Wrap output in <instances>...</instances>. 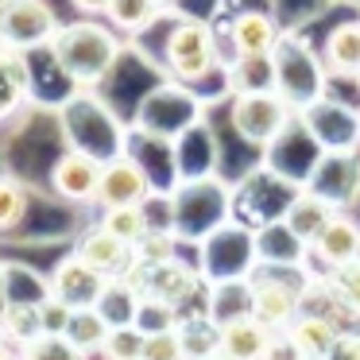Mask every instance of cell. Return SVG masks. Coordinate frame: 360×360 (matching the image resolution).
Returning a JSON list of instances; mask_svg holds the SVG:
<instances>
[{"label":"cell","instance_id":"cell-1","mask_svg":"<svg viewBox=\"0 0 360 360\" xmlns=\"http://www.w3.org/2000/svg\"><path fill=\"white\" fill-rule=\"evenodd\" d=\"M120 43L117 27L101 24V20H74L63 24V32L51 43V58H55L58 74L78 89H94L112 74V66L120 63Z\"/></svg>","mask_w":360,"mask_h":360},{"label":"cell","instance_id":"cell-2","mask_svg":"<svg viewBox=\"0 0 360 360\" xmlns=\"http://www.w3.org/2000/svg\"><path fill=\"white\" fill-rule=\"evenodd\" d=\"M271 66H275V94L287 97V105L295 112L310 109L314 101L329 94V70L326 58L302 39V35L283 32L279 47L271 51Z\"/></svg>","mask_w":360,"mask_h":360},{"label":"cell","instance_id":"cell-3","mask_svg":"<svg viewBox=\"0 0 360 360\" xmlns=\"http://www.w3.org/2000/svg\"><path fill=\"white\" fill-rule=\"evenodd\" d=\"M63 136L66 148L86 151L101 163L124 155V128L94 94H74L63 105Z\"/></svg>","mask_w":360,"mask_h":360},{"label":"cell","instance_id":"cell-4","mask_svg":"<svg viewBox=\"0 0 360 360\" xmlns=\"http://www.w3.org/2000/svg\"><path fill=\"white\" fill-rule=\"evenodd\" d=\"M229 120H233V132L244 143H252V148H271L275 140L287 136L290 124H298V112L275 89H256V94H233Z\"/></svg>","mask_w":360,"mask_h":360},{"label":"cell","instance_id":"cell-5","mask_svg":"<svg viewBox=\"0 0 360 360\" xmlns=\"http://www.w3.org/2000/svg\"><path fill=\"white\" fill-rule=\"evenodd\" d=\"M298 128L302 136L318 148V155H345V151H360V109L345 105L341 97L326 94L314 101L310 109L298 112Z\"/></svg>","mask_w":360,"mask_h":360},{"label":"cell","instance_id":"cell-6","mask_svg":"<svg viewBox=\"0 0 360 360\" xmlns=\"http://www.w3.org/2000/svg\"><path fill=\"white\" fill-rule=\"evenodd\" d=\"M221 66L217 55V35L205 20H179L167 35V74L182 86L210 78Z\"/></svg>","mask_w":360,"mask_h":360},{"label":"cell","instance_id":"cell-7","mask_svg":"<svg viewBox=\"0 0 360 360\" xmlns=\"http://www.w3.org/2000/svg\"><path fill=\"white\" fill-rule=\"evenodd\" d=\"M63 32L55 8L47 0H0V47L8 51H39L55 43V35Z\"/></svg>","mask_w":360,"mask_h":360},{"label":"cell","instance_id":"cell-8","mask_svg":"<svg viewBox=\"0 0 360 360\" xmlns=\"http://www.w3.org/2000/svg\"><path fill=\"white\" fill-rule=\"evenodd\" d=\"M302 295H306L302 283L295 287V283L279 279V271L264 267V275H252L248 279V314L256 321H264L267 329L283 333L302 314Z\"/></svg>","mask_w":360,"mask_h":360},{"label":"cell","instance_id":"cell-9","mask_svg":"<svg viewBox=\"0 0 360 360\" xmlns=\"http://www.w3.org/2000/svg\"><path fill=\"white\" fill-rule=\"evenodd\" d=\"M306 190L321 194L329 205L337 210H349L360 198V151H345V155H318L314 167L302 179Z\"/></svg>","mask_w":360,"mask_h":360},{"label":"cell","instance_id":"cell-10","mask_svg":"<svg viewBox=\"0 0 360 360\" xmlns=\"http://www.w3.org/2000/svg\"><path fill=\"white\" fill-rule=\"evenodd\" d=\"M155 194V182H151V171L140 163L136 155H117L105 163L101 174V194H97V205L101 210H120V205H143Z\"/></svg>","mask_w":360,"mask_h":360},{"label":"cell","instance_id":"cell-11","mask_svg":"<svg viewBox=\"0 0 360 360\" xmlns=\"http://www.w3.org/2000/svg\"><path fill=\"white\" fill-rule=\"evenodd\" d=\"M101 174H105L101 159L66 148L63 155L55 159V167H51V190H55L63 202L86 205V202H97V194H101Z\"/></svg>","mask_w":360,"mask_h":360},{"label":"cell","instance_id":"cell-12","mask_svg":"<svg viewBox=\"0 0 360 360\" xmlns=\"http://www.w3.org/2000/svg\"><path fill=\"white\" fill-rule=\"evenodd\" d=\"M306 256H310V244H306L283 217H271V221H264V225H256V259H259V267H271V271H298Z\"/></svg>","mask_w":360,"mask_h":360},{"label":"cell","instance_id":"cell-13","mask_svg":"<svg viewBox=\"0 0 360 360\" xmlns=\"http://www.w3.org/2000/svg\"><path fill=\"white\" fill-rule=\"evenodd\" d=\"M229 39H233L236 58H271V51L279 47L283 32L275 24V16H267L259 8H244L229 24Z\"/></svg>","mask_w":360,"mask_h":360},{"label":"cell","instance_id":"cell-14","mask_svg":"<svg viewBox=\"0 0 360 360\" xmlns=\"http://www.w3.org/2000/svg\"><path fill=\"white\" fill-rule=\"evenodd\" d=\"M105 287V275L94 271L78 252H70L66 259H58V267L51 271V290H55L63 302H70L74 310H86V306L97 302Z\"/></svg>","mask_w":360,"mask_h":360},{"label":"cell","instance_id":"cell-15","mask_svg":"<svg viewBox=\"0 0 360 360\" xmlns=\"http://www.w3.org/2000/svg\"><path fill=\"white\" fill-rule=\"evenodd\" d=\"M271 337H275V329H267L264 321H256L252 314L217 321V349L225 352L229 360H259L264 349L271 345Z\"/></svg>","mask_w":360,"mask_h":360},{"label":"cell","instance_id":"cell-16","mask_svg":"<svg viewBox=\"0 0 360 360\" xmlns=\"http://www.w3.org/2000/svg\"><path fill=\"white\" fill-rule=\"evenodd\" d=\"M74 252H78V256L86 259L94 271H101L105 279H117V275H124L128 267H132V259H136L132 244H124L120 236L105 233L101 225L89 229V233L78 240V248H74Z\"/></svg>","mask_w":360,"mask_h":360},{"label":"cell","instance_id":"cell-17","mask_svg":"<svg viewBox=\"0 0 360 360\" xmlns=\"http://www.w3.org/2000/svg\"><path fill=\"white\" fill-rule=\"evenodd\" d=\"M337 205H329L321 194H314V190L298 186L295 194L287 198V210H283V221H287L290 229H295L298 236H302L306 244H314L321 236V229L329 225V221L337 217Z\"/></svg>","mask_w":360,"mask_h":360},{"label":"cell","instance_id":"cell-18","mask_svg":"<svg viewBox=\"0 0 360 360\" xmlns=\"http://www.w3.org/2000/svg\"><path fill=\"white\" fill-rule=\"evenodd\" d=\"M321 58H326L329 78H360V20H345L321 43Z\"/></svg>","mask_w":360,"mask_h":360},{"label":"cell","instance_id":"cell-19","mask_svg":"<svg viewBox=\"0 0 360 360\" xmlns=\"http://www.w3.org/2000/svg\"><path fill=\"white\" fill-rule=\"evenodd\" d=\"M356 248H360V225L349 213H337V217L321 229L318 240L310 244V252L329 267V271L341 267V264H352V259H356Z\"/></svg>","mask_w":360,"mask_h":360},{"label":"cell","instance_id":"cell-20","mask_svg":"<svg viewBox=\"0 0 360 360\" xmlns=\"http://www.w3.org/2000/svg\"><path fill=\"white\" fill-rule=\"evenodd\" d=\"M140 302H143V290L132 287L124 275H117V279H105V287H101V295H97L94 310L109 321V329H120V326H136Z\"/></svg>","mask_w":360,"mask_h":360},{"label":"cell","instance_id":"cell-21","mask_svg":"<svg viewBox=\"0 0 360 360\" xmlns=\"http://www.w3.org/2000/svg\"><path fill=\"white\" fill-rule=\"evenodd\" d=\"M55 295L51 275H39L24 264H4L0 267V306L4 302H24V306H43Z\"/></svg>","mask_w":360,"mask_h":360},{"label":"cell","instance_id":"cell-22","mask_svg":"<svg viewBox=\"0 0 360 360\" xmlns=\"http://www.w3.org/2000/svg\"><path fill=\"white\" fill-rule=\"evenodd\" d=\"M27 97H32V66H27V55L0 47V120L12 117Z\"/></svg>","mask_w":360,"mask_h":360},{"label":"cell","instance_id":"cell-23","mask_svg":"<svg viewBox=\"0 0 360 360\" xmlns=\"http://www.w3.org/2000/svg\"><path fill=\"white\" fill-rule=\"evenodd\" d=\"M287 333H290V341H295L306 356H326V352L333 349V341L341 337V329H337L333 318H326V314L302 310L295 321H290Z\"/></svg>","mask_w":360,"mask_h":360},{"label":"cell","instance_id":"cell-24","mask_svg":"<svg viewBox=\"0 0 360 360\" xmlns=\"http://www.w3.org/2000/svg\"><path fill=\"white\" fill-rule=\"evenodd\" d=\"M39 337H43L39 306H24V302L0 306V341H8L12 349H27V345L39 341Z\"/></svg>","mask_w":360,"mask_h":360},{"label":"cell","instance_id":"cell-25","mask_svg":"<svg viewBox=\"0 0 360 360\" xmlns=\"http://www.w3.org/2000/svg\"><path fill=\"white\" fill-rule=\"evenodd\" d=\"M159 16H163V8H159L155 0H112V8L105 20H109V27H117V32L140 35V32H148Z\"/></svg>","mask_w":360,"mask_h":360},{"label":"cell","instance_id":"cell-26","mask_svg":"<svg viewBox=\"0 0 360 360\" xmlns=\"http://www.w3.org/2000/svg\"><path fill=\"white\" fill-rule=\"evenodd\" d=\"M66 341L78 345L86 356H94V352H101L105 341H109V321H105L101 314L94 310V306H86V310H74L70 329H66Z\"/></svg>","mask_w":360,"mask_h":360},{"label":"cell","instance_id":"cell-27","mask_svg":"<svg viewBox=\"0 0 360 360\" xmlns=\"http://www.w3.org/2000/svg\"><path fill=\"white\" fill-rule=\"evenodd\" d=\"M101 229L136 248V244L151 233V221H148V210H143V205H120V210H105L101 213Z\"/></svg>","mask_w":360,"mask_h":360},{"label":"cell","instance_id":"cell-28","mask_svg":"<svg viewBox=\"0 0 360 360\" xmlns=\"http://www.w3.org/2000/svg\"><path fill=\"white\" fill-rule=\"evenodd\" d=\"M179 326H182V314H179V306L163 302V298H151V295H143V302H140V314H136V329H140L143 337H151V333H167V329H179Z\"/></svg>","mask_w":360,"mask_h":360},{"label":"cell","instance_id":"cell-29","mask_svg":"<svg viewBox=\"0 0 360 360\" xmlns=\"http://www.w3.org/2000/svg\"><path fill=\"white\" fill-rule=\"evenodd\" d=\"M24 213H27L24 182L12 179V174H0V233H12L24 221Z\"/></svg>","mask_w":360,"mask_h":360},{"label":"cell","instance_id":"cell-30","mask_svg":"<svg viewBox=\"0 0 360 360\" xmlns=\"http://www.w3.org/2000/svg\"><path fill=\"white\" fill-rule=\"evenodd\" d=\"M329 290L337 295V302L349 306L352 314H360V259H352V264H341L329 271Z\"/></svg>","mask_w":360,"mask_h":360},{"label":"cell","instance_id":"cell-31","mask_svg":"<svg viewBox=\"0 0 360 360\" xmlns=\"http://www.w3.org/2000/svg\"><path fill=\"white\" fill-rule=\"evenodd\" d=\"M143 341L148 337L140 333L136 326H120L109 329V341H105V360H143Z\"/></svg>","mask_w":360,"mask_h":360},{"label":"cell","instance_id":"cell-32","mask_svg":"<svg viewBox=\"0 0 360 360\" xmlns=\"http://www.w3.org/2000/svg\"><path fill=\"white\" fill-rule=\"evenodd\" d=\"M174 244H179V236H174V233H167V229H151V233L143 236L132 252H136L140 264L159 267V264H167V259H174Z\"/></svg>","mask_w":360,"mask_h":360},{"label":"cell","instance_id":"cell-33","mask_svg":"<svg viewBox=\"0 0 360 360\" xmlns=\"http://www.w3.org/2000/svg\"><path fill=\"white\" fill-rule=\"evenodd\" d=\"M143 360H190L182 326L167 329V333H151L148 341H143Z\"/></svg>","mask_w":360,"mask_h":360},{"label":"cell","instance_id":"cell-34","mask_svg":"<svg viewBox=\"0 0 360 360\" xmlns=\"http://www.w3.org/2000/svg\"><path fill=\"white\" fill-rule=\"evenodd\" d=\"M20 360H89V356L66 337H39L27 349H20Z\"/></svg>","mask_w":360,"mask_h":360},{"label":"cell","instance_id":"cell-35","mask_svg":"<svg viewBox=\"0 0 360 360\" xmlns=\"http://www.w3.org/2000/svg\"><path fill=\"white\" fill-rule=\"evenodd\" d=\"M39 318H43V337H66L70 318H74V306L63 302L58 295H51L47 302L39 306Z\"/></svg>","mask_w":360,"mask_h":360},{"label":"cell","instance_id":"cell-36","mask_svg":"<svg viewBox=\"0 0 360 360\" xmlns=\"http://www.w3.org/2000/svg\"><path fill=\"white\" fill-rule=\"evenodd\" d=\"M259 360H310V356H306V352L298 349L295 341H290L287 329H283V333H275V337H271V345L264 349V356H259Z\"/></svg>","mask_w":360,"mask_h":360},{"label":"cell","instance_id":"cell-37","mask_svg":"<svg viewBox=\"0 0 360 360\" xmlns=\"http://www.w3.org/2000/svg\"><path fill=\"white\" fill-rule=\"evenodd\" d=\"M326 360H360V333H341L326 352Z\"/></svg>","mask_w":360,"mask_h":360},{"label":"cell","instance_id":"cell-38","mask_svg":"<svg viewBox=\"0 0 360 360\" xmlns=\"http://www.w3.org/2000/svg\"><path fill=\"white\" fill-rule=\"evenodd\" d=\"M74 8L82 12L86 20H94V16H109V8H112V0H70Z\"/></svg>","mask_w":360,"mask_h":360},{"label":"cell","instance_id":"cell-39","mask_svg":"<svg viewBox=\"0 0 360 360\" xmlns=\"http://www.w3.org/2000/svg\"><path fill=\"white\" fill-rule=\"evenodd\" d=\"M0 360H20V349H12L8 341H0Z\"/></svg>","mask_w":360,"mask_h":360},{"label":"cell","instance_id":"cell-40","mask_svg":"<svg viewBox=\"0 0 360 360\" xmlns=\"http://www.w3.org/2000/svg\"><path fill=\"white\" fill-rule=\"evenodd\" d=\"M198 360H229V356L221 349H213V352H205V356H198Z\"/></svg>","mask_w":360,"mask_h":360},{"label":"cell","instance_id":"cell-41","mask_svg":"<svg viewBox=\"0 0 360 360\" xmlns=\"http://www.w3.org/2000/svg\"><path fill=\"white\" fill-rule=\"evenodd\" d=\"M155 4H159V8H163V12H167V8H171V4H174V0H155Z\"/></svg>","mask_w":360,"mask_h":360},{"label":"cell","instance_id":"cell-42","mask_svg":"<svg viewBox=\"0 0 360 360\" xmlns=\"http://www.w3.org/2000/svg\"><path fill=\"white\" fill-rule=\"evenodd\" d=\"M310 360H326V356H310Z\"/></svg>","mask_w":360,"mask_h":360},{"label":"cell","instance_id":"cell-43","mask_svg":"<svg viewBox=\"0 0 360 360\" xmlns=\"http://www.w3.org/2000/svg\"><path fill=\"white\" fill-rule=\"evenodd\" d=\"M356 259H360V248H356Z\"/></svg>","mask_w":360,"mask_h":360},{"label":"cell","instance_id":"cell-44","mask_svg":"<svg viewBox=\"0 0 360 360\" xmlns=\"http://www.w3.org/2000/svg\"><path fill=\"white\" fill-rule=\"evenodd\" d=\"M356 86H360V78H356Z\"/></svg>","mask_w":360,"mask_h":360}]
</instances>
